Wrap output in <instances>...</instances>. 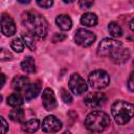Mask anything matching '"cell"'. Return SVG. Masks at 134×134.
Listing matches in <instances>:
<instances>
[{"label":"cell","instance_id":"1","mask_svg":"<svg viewBox=\"0 0 134 134\" xmlns=\"http://www.w3.org/2000/svg\"><path fill=\"white\" fill-rule=\"evenodd\" d=\"M23 24L24 26L38 38H45L48 30V24L45 18L35 12H27L23 15Z\"/></svg>","mask_w":134,"mask_h":134},{"label":"cell","instance_id":"2","mask_svg":"<svg viewBox=\"0 0 134 134\" xmlns=\"http://www.w3.org/2000/svg\"><path fill=\"white\" fill-rule=\"evenodd\" d=\"M110 126V117L100 110L90 112L85 118V127L91 132H103Z\"/></svg>","mask_w":134,"mask_h":134},{"label":"cell","instance_id":"3","mask_svg":"<svg viewBox=\"0 0 134 134\" xmlns=\"http://www.w3.org/2000/svg\"><path fill=\"white\" fill-rule=\"evenodd\" d=\"M134 107L131 103L125 100H116L111 107V113L116 124L125 125L133 116Z\"/></svg>","mask_w":134,"mask_h":134},{"label":"cell","instance_id":"4","mask_svg":"<svg viewBox=\"0 0 134 134\" xmlns=\"http://www.w3.org/2000/svg\"><path fill=\"white\" fill-rule=\"evenodd\" d=\"M88 84L93 89H104L110 84V76L104 70H94L88 76Z\"/></svg>","mask_w":134,"mask_h":134},{"label":"cell","instance_id":"5","mask_svg":"<svg viewBox=\"0 0 134 134\" xmlns=\"http://www.w3.org/2000/svg\"><path fill=\"white\" fill-rule=\"evenodd\" d=\"M121 46V42L113 39V38H105L103 39L97 46V54L100 57H109V54Z\"/></svg>","mask_w":134,"mask_h":134},{"label":"cell","instance_id":"6","mask_svg":"<svg viewBox=\"0 0 134 134\" xmlns=\"http://www.w3.org/2000/svg\"><path fill=\"white\" fill-rule=\"evenodd\" d=\"M95 39H96L95 35L92 31L87 30L85 28H79L74 34V42L83 47H88L92 45Z\"/></svg>","mask_w":134,"mask_h":134},{"label":"cell","instance_id":"7","mask_svg":"<svg viewBox=\"0 0 134 134\" xmlns=\"http://www.w3.org/2000/svg\"><path fill=\"white\" fill-rule=\"evenodd\" d=\"M69 89L71 90V92L75 95H81L84 92L87 91V84L85 82V80L79 74V73H73L70 79H69Z\"/></svg>","mask_w":134,"mask_h":134},{"label":"cell","instance_id":"8","mask_svg":"<svg viewBox=\"0 0 134 134\" xmlns=\"http://www.w3.org/2000/svg\"><path fill=\"white\" fill-rule=\"evenodd\" d=\"M106 100H107L106 95L102 92H91L87 94L84 98V103L91 108L100 107L106 103Z\"/></svg>","mask_w":134,"mask_h":134},{"label":"cell","instance_id":"9","mask_svg":"<svg viewBox=\"0 0 134 134\" xmlns=\"http://www.w3.org/2000/svg\"><path fill=\"white\" fill-rule=\"evenodd\" d=\"M0 27H1L2 34L6 37H10L16 32V24L13 18L7 14L2 15L0 19Z\"/></svg>","mask_w":134,"mask_h":134},{"label":"cell","instance_id":"10","mask_svg":"<svg viewBox=\"0 0 134 134\" xmlns=\"http://www.w3.org/2000/svg\"><path fill=\"white\" fill-rule=\"evenodd\" d=\"M61 128H62V122L53 115L46 116L42 122V130L47 133L58 132Z\"/></svg>","mask_w":134,"mask_h":134},{"label":"cell","instance_id":"11","mask_svg":"<svg viewBox=\"0 0 134 134\" xmlns=\"http://www.w3.org/2000/svg\"><path fill=\"white\" fill-rule=\"evenodd\" d=\"M42 103H43V107L47 111H51L57 108L55 95L50 88H46L42 92Z\"/></svg>","mask_w":134,"mask_h":134},{"label":"cell","instance_id":"12","mask_svg":"<svg viewBox=\"0 0 134 134\" xmlns=\"http://www.w3.org/2000/svg\"><path fill=\"white\" fill-rule=\"evenodd\" d=\"M109 58L115 64H122V63H125V62H127L129 60V58H130V50L128 48H122L121 46L117 47L116 49H114L109 54Z\"/></svg>","mask_w":134,"mask_h":134},{"label":"cell","instance_id":"13","mask_svg":"<svg viewBox=\"0 0 134 134\" xmlns=\"http://www.w3.org/2000/svg\"><path fill=\"white\" fill-rule=\"evenodd\" d=\"M41 89V85L37 82V83H32V84H28L27 87L24 89L23 94H24V98L26 100H31L32 98L37 97V95L39 94Z\"/></svg>","mask_w":134,"mask_h":134},{"label":"cell","instance_id":"14","mask_svg":"<svg viewBox=\"0 0 134 134\" xmlns=\"http://www.w3.org/2000/svg\"><path fill=\"white\" fill-rule=\"evenodd\" d=\"M28 84H29L28 77L23 76V75L16 76L12 82V86H13L14 90H16V91H24V89L27 87Z\"/></svg>","mask_w":134,"mask_h":134},{"label":"cell","instance_id":"15","mask_svg":"<svg viewBox=\"0 0 134 134\" xmlns=\"http://www.w3.org/2000/svg\"><path fill=\"white\" fill-rule=\"evenodd\" d=\"M55 23L62 30H69L72 26V21L67 15H59L55 19Z\"/></svg>","mask_w":134,"mask_h":134},{"label":"cell","instance_id":"16","mask_svg":"<svg viewBox=\"0 0 134 134\" xmlns=\"http://www.w3.org/2000/svg\"><path fill=\"white\" fill-rule=\"evenodd\" d=\"M81 23L87 27L95 26L97 24V16L94 13H85L81 17Z\"/></svg>","mask_w":134,"mask_h":134},{"label":"cell","instance_id":"17","mask_svg":"<svg viewBox=\"0 0 134 134\" xmlns=\"http://www.w3.org/2000/svg\"><path fill=\"white\" fill-rule=\"evenodd\" d=\"M21 69L26 73H34L36 71V64L31 57L25 58L21 62Z\"/></svg>","mask_w":134,"mask_h":134},{"label":"cell","instance_id":"18","mask_svg":"<svg viewBox=\"0 0 134 134\" xmlns=\"http://www.w3.org/2000/svg\"><path fill=\"white\" fill-rule=\"evenodd\" d=\"M39 126H40V121L38 119H36V118L35 119H29L25 124H23L22 130L27 132V133H34L39 129Z\"/></svg>","mask_w":134,"mask_h":134},{"label":"cell","instance_id":"19","mask_svg":"<svg viewBox=\"0 0 134 134\" xmlns=\"http://www.w3.org/2000/svg\"><path fill=\"white\" fill-rule=\"evenodd\" d=\"M9 118L15 122H21L24 119V111L18 107L13 109L9 112Z\"/></svg>","mask_w":134,"mask_h":134},{"label":"cell","instance_id":"20","mask_svg":"<svg viewBox=\"0 0 134 134\" xmlns=\"http://www.w3.org/2000/svg\"><path fill=\"white\" fill-rule=\"evenodd\" d=\"M108 30L113 38H119L122 36V29L116 22H110L108 25Z\"/></svg>","mask_w":134,"mask_h":134},{"label":"cell","instance_id":"21","mask_svg":"<svg viewBox=\"0 0 134 134\" xmlns=\"http://www.w3.org/2000/svg\"><path fill=\"white\" fill-rule=\"evenodd\" d=\"M7 104L14 108L16 107H20L23 104V98L20 94L18 93H13L7 97Z\"/></svg>","mask_w":134,"mask_h":134},{"label":"cell","instance_id":"22","mask_svg":"<svg viewBox=\"0 0 134 134\" xmlns=\"http://www.w3.org/2000/svg\"><path fill=\"white\" fill-rule=\"evenodd\" d=\"M22 39H23V42L24 44L30 49V50H35L36 49V43H35V40H34V36L32 35H28V34H23L22 36Z\"/></svg>","mask_w":134,"mask_h":134},{"label":"cell","instance_id":"23","mask_svg":"<svg viewBox=\"0 0 134 134\" xmlns=\"http://www.w3.org/2000/svg\"><path fill=\"white\" fill-rule=\"evenodd\" d=\"M10 47L13 50H15L16 52H22L23 49H24V42L19 39V38H16L12 41L10 43Z\"/></svg>","mask_w":134,"mask_h":134},{"label":"cell","instance_id":"24","mask_svg":"<svg viewBox=\"0 0 134 134\" xmlns=\"http://www.w3.org/2000/svg\"><path fill=\"white\" fill-rule=\"evenodd\" d=\"M13 60V54L7 49L0 47V61H10Z\"/></svg>","mask_w":134,"mask_h":134},{"label":"cell","instance_id":"25","mask_svg":"<svg viewBox=\"0 0 134 134\" xmlns=\"http://www.w3.org/2000/svg\"><path fill=\"white\" fill-rule=\"evenodd\" d=\"M61 97H62V100L65 103V104H71L72 103V96L70 95V93L66 90V89H62L61 90Z\"/></svg>","mask_w":134,"mask_h":134},{"label":"cell","instance_id":"26","mask_svg":"<svg viewBox=\"0 0 134 134\" xmlns=\"http://www.w3.org/2000/svg\"><path fill=\"white\" fill-rule=\"evenodd\" d=\"M94 3V0H79V6L83 9L90 8Z\"/></svg>","mask_w":134,"mask_h":134},{"label":"cell","instance_id":"27","mask_svg":"<svg viewBox=\"0 0 134 134\" xmlns=\"http://www.w3.org/2000/svg\"><path fill=\"white\" fill-rule=\"evenodd\" d=\"M38 5L43 8H49L53 4V0H36Z\"/></svg>","mask_w":134,"mask_h":134},{"label":"cell","instance_id":"28","mask_svg":"<svg viewBox=\"0 0 134 134\" xmlns=\"http://www.w3.org/2000/svg\"><path fill=\"white\" fill-rule=\"evenodd\" d=\"M7 131H8L7 121H6L2 116H0V134H1V133H6Z\"/></svg>","mask_w":134,"mask_h":134},{"label":"cell","instance_id":"29","mask_svg":"<svg viewBox=\"0 0 134 134\" xmlns=\"http://www.w3.org/2000/svg\"><path fill=\"white\" fill-rule=\"evenodd\" d=\"M66 35L65 34H62V32H57V34H54L53 35V37H52V42L53 43H57V42H61V41H63L64 39H66Z\"/></svg>","mask_w":134,"mask_h":134},{"label":"cell","instance_id":"30","mask_svg":"<svg viewBox=\"0 0 134 134\" xmlns=\"http://www.w3.org/2000/svg\"><path fill=\"white\" fill-rule=\"evenodd\" d=\"M128 87H129V90L132 92L134 91V82H133V72L130 74V77H129V81H128Z\"/></svg>","mask_w":134,"mask_h":134},{"label":"cell","instance_id":"31","mask_svg":"<svg viewBox=\"0 0 134 134\" xmlns=\"http://www.w3.org/2000/svg\"><path fill=\"white\" fill-rule=\"evenodd\" d=\"M5 80H6V79H5V75L0 72V88H2L3 85L5 84Z\"/></svg>","mask_w":134,"mask_h":134},{"label":"cell","instance_id":"32","mask_svg":"<svg viewBox=\"0 0 134 134\" xmlns=\"http://www.w3.org/2000/svg\"><path fill=\"white\" fill-rule=\"evenodd\" d=\"M130 29L133 31L134 30V26H133V19H131V21H130Z\"/></svg>","mask_w":134,"mask_h":134},{"label":"cell","instance_id":"33","mask_svg":"<svg viewBox=\"0 0 134 134\" xmlns=\"http://www.w3.org/2000/svg\"><path fill=\"white\" fill-rule=\"evenodd\" d=\"M17 1L20 2V3H24V4H25V3H28L30 0H17Z\"/></svg>","mask_w":134,"mask_h":134},{"label":"cell","instance_id":"34","mask_svg":"<svg viewBox=\"0 0 134 134\" xmlns=\"http://www.w3.org/2000/svg\"><path fill=\"white\" fill-rule=\"evenodd\" d=\"M65 3H71V2H73L74 0H63Z\"/></svg>","mask_w":134,"mask_h":134},{"label":"cell","instance_id":"35","mask_svg":"<svg viewBox=\"0 0 134 134\" xmlns=\"http://www.w3.org/2000/svg\"><path fill=\"white\" fill-rule=\"evenodd\" d=\"M1 100H2V96L0 95V103H1Z\"/></svg>","mask_w":134,"mask_h":134}]
</instances>
